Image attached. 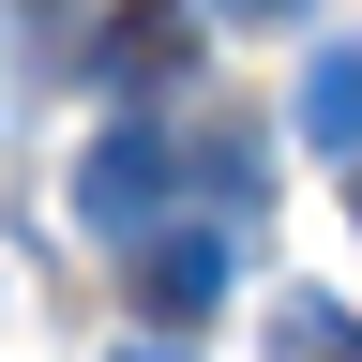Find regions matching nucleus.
Segmentation results:
<instances>
[{"label": "nucleus", "mask_w": 362, "mask_h": 362, "mask_svg": "<svg viewBox=\"0 0 362 362\" xmlns=\"http://www.w3.org/2000/svg\"><path fill=\"white\" fill-rule=\"evenodd\" d=\"M226 30H287V16H317V0H211Z\"/></svg>", "instance_id": "5"}, {"label": "nucleus", "mask_w": 362, "mask_h": 362, "mask_svg": "<svg viewBox=\"0 0 362 362\" xmlns=\"http://www.w3.org/2000/svg\"><path fill=\"white\" fill-rule=\"evenodd\" d=\"M257 197H272V151L197 106H121V136L76 151V226L106 257H136L151 226H257Z\"/></svg>", "instance_id": "1"}, {"label": "nucleus", "mask_w": 362, "mask_h": 362, "mask_svg": "<svg viewBox=\"0 0 362 362\" xmlns=\"http://www.w3.org/2000/svg\"><path fill=\"white\" fill-rule=\"evenodd\" d=\"M347 211H362V166H347Z\"/></svg>", "instance_id": "7"}, {"label": "nucleus", "mask_w": 362, "mask_h": 362, "mask_svg": "<svg viewBox=\"0 0 362 362\" xmlns=\"http://www.w3.org/2000/svg\"><path fill=\"white\" fill-rule=\"evenodd\" d=\"M121 272H136V302H151V317H211L226 272H242V226H151Z\"/></svg>", "instance_id": "2"}, {"label": "nucleus", "mask_w": 362, "mask_h": 362, "mask_svg": "<svg viewBox=\"0 0 362 362\" xmlns=\"http://www.w3.org/2000/svg\"><path fill=\"white\" fill-rule=\"evenodd\" d=\"M181 61H197V16H181V0H136V16L106 30V90H136V106H166Z\"/></svg>", "instance_id": "3"}, {"label": "nucleus", "mask_w": 362, "mask_h": 362, "mask_svg": "<svg viewBox=\"0 0 362 362\" xmlns=\"http://www.w3.org/2000/svg\"><path fill=\"white\" fill-rule=\"evenodd\" d=\"M302 151L362 166V45H317V76H302Z\"/></svg>", "instance_id": "4"}, {"label": "nucleus", "mask_w": 362, "mask_h": 362, "mask_svg": "<svg viewBox=\"0 0 362 362\" xmlns=\"http://www.w3.org/2000/svg\"><path fill=\"white\" fill-rule=\"evenodd\" d=\"M121 362H197V347H121Z\"/></svg>", "instance_id": "6"}]
</instances>
